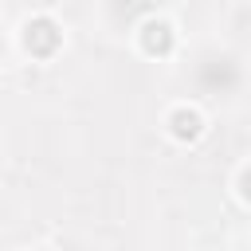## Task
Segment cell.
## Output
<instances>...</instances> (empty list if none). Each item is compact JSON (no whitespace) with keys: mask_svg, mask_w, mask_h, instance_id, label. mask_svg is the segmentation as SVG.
I'll list each match as a JSON object with an SVG mask.
<instances>
[{"mask_svg":"<svg viewBox=\"0 0 251 251\" xmlns=\"http://www.w3.org/2000/svg\"><path fill=\"white\" fill-rule=\"evenodd\" d=\"M20 47L31 59H55L63 47V24L55 16H31L20 27Z\"/></svg>","mask_w":251,"mask_h":251,"instance_id":"obj_1","label":"cell"},{"mask_svg":"<svg viewBox=\"0 0 251 251\" xmlns=\"http://www.w3.org/2000/svg\"><path fill=\"white\" fill-rule=\"evenodd\" d=\"M137 47H141V55H149V59H169V55L176 51V27H173L169 20H161V16H149V20L137 27Z\"/></svg>","mask_w":251,"mask_h":251,"instance_id":"obj_2","label":"cell"},{"mask_svg":"<svg viewBox=\"0 0 251 251\" xmlns=\"http://www.w3.org/2000/svg\"><path fill=\"white\" fill-rule=\"evenodd\" d=\"M165 129H169V137H173V141H180V145H196V141L208 133V118H204L196 106L180 102V106H173V110H169Z\"/></svg>","mask_w":251,"mask_h":251,"instance_id":"obj_3","label":"cell"},{"mask_svg":"<svg viewBox=\"0 0 251 251\" xmlns=\"http://www.w3.org/2000/svg\"><path fill=\"white\" fill-rule=\"evenodd\" d=\"M235 188H239V200H243V204H251V165H243V169H239Z\"/></svg>","mask_w":251,"mask_h":251,"instance_id":"obj_4","label":"cell"},{"mask_svg":"<svg viewBox=\"0 0 251 251\" xmlns=\"http://www.w3.org/2000/svg\"><path fill=\"white\" fill-rule=\"evenodd\" d=\"M31 251H51V247H31Z\"/></svg>","mask_w":251,"mask_h":251,"instance_id":"obj_5","label":"cell"}]
</instances>
